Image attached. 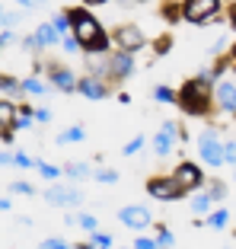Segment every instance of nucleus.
I'll list each match as a JSON object with an SVG mask.
<instances>
[{
  "mask_svg": "<svg viewBox=\"0 0 236 249\" xmlns=\"http://www.w3.org/2000/svg\"><path fill=\"white\" fill-rule=\"evenodd\" d=\"M223 160H227V163H236V141L233 138L223 141Z\"/></svg>",
  "mask_w": 236,
  "mask_h": 249,
  "instance_id": "nucleus-37",
  "label": "nucleus"
},
{
  "mask_svg": "<svg viewBox=\"0 0 236 249\" xmlns=\"http://www.w3.org/2000/svg\"><path fill=\"white\" fill-rule=\"evenodd\" d=\"M112 45L115 48H121V52H140L144 45H147V36L140 32V26H134V22H125V26H118L115 32H112Z\"/></svg>",
  "mask_w": 236,
  "mask_h": 249,
  "instance_id": "nucleus-7",
  "label": "nucleus"
},
{
  "mask_svg": "<svg viewBox=\"0 0 236 249\" xmlns=\"http://www.w3.org/2000/svg\"><path fill=\"white\" fill-rule=\"evenodd\" d=\"M86 7H96V3H109V0H83Z\"/></svg>",
  "mask_w": 236,
  "mask_h": 249,
  "instance_id": "nucleus-48",
  "label": "nucleus"
},
{
  "mask_svg": "<svg viewBox=\"0 0 236 249\" xmlns=\"http://www.w3.org/2000/svg\"><path fill=\"white\" fill-rule=\"evenodd\" d=\"M198 154L207 166H223V138L217 134V128H204L198 134Z\"/></svg>",
  "mask_w": 236,
  "mask_h": 249,
  "instance_id": "nucleus-5",
  "label": "nucleus"
},
{
  "mask_svg": "<svg viewBox=\"0 0 236 249\" xmlns=\"http://www.w3.org/2000/svg\"><path fill=\"white\" fill-rule=\"evenodd\" d=\"M207 195L214 198V201H220V198H227V185L223 182H207Z\"/></svg>",
  "mask_w": 236,
  "mask_h": 249,
  "instance_id": "nucleus-33",
  "label": "nucleus"
},
{
  "mask_svg": "<svg viewBox=\"0 0 236 249\" xmlns=\"http://www.w3.org/2000/svg\"><path fill=\"white\" fill-rule=\"evenodd\" d=\"M211 205H214V198L207 195V192H204V195H195L192 198V214H198V217L204 214V217H207V214H211Z\"/></svg>",
  "mask_w": 236,
  "mask_h": 249,
  "instance_id": "nucleus-19",
  "label": "nucleus"
},
{
  "mask_svg": "<svg viewBox=\"0 0 236 249\" xmlns=\"http://www.w3.org/2000/svg\"><path fill=\"white\" fill-rule=\"evenodd\" d=\"M64 176H70V179H89V176H93V169H89V163H67Z\"/></svg>",
  "mask_w": 236,
  "mask_h": 249,
  "instance_id": "nucleus-20",
  "label": "nucleus"
},
{
  "mask_svg": "<svg viewBox=\"0 0 236 249\" xmlns=\"http://www.w3.org/2000/svg\"><path fill=\"white\" fill-rule=\"evenodd\" d=\"M0 19H3V7H0Z\"/></svg>",
  "mask_w": 236,
  "mask_h": 249,
  "instance_id": "nucleus-52",
  "label": "nucleus"
},
{
  "mask_svg": "<svg viewBox=\"0 0 236 249\" xmlns=\"http://www.w3.org/2000/svg\"><path fill=\"white\" fill-rule=\"evenodd\" d=\"M172 176H176V182L182 185L185 192H198L201 185H204V173H201V166H195L192 160H182L172 169Z\"/></svg>",
  "mask_w": 236,
  "mask_h": 249,
  "instance_id": "nucleus-9",
  "label": "nucleus"
},
{
  "mask_svg": "<svg viewBox=\"0 0 236 249\" xmlns=\"http://www.w3.org/2000/svg\"><path fill=\"white\" fill-rule=\"evenodd\" d=\"M0 42H3V48H7V45H13L16 42V32L13 29H3V32H0Z\"/></svg>",
  "mask_w": 236,
  "mask_h": 249,
  "instance_id": "nucleus-42",
  "label": "nucleus"
},
{
  "mask_svg": "<svg viewBox=\"0 0 236 249\" xmlns=\"http://www.w3.org/2000/svg\"><path fill=\"white\" fill-rule=\"evenodd\" d=\"M93 179L112 185V182H118V173H115V169H93Z\"/></svg>",
  "mask_w": 236,
  "mask_h": 249,
  "instance_id": "nucleus-29",
  "label": "nucleus"
},
{
  "mask_svg": "<svg viewBox=\"0 0 236 249\" xmlns=\"http://www.w3.org/2000/svg\"><path fill=\"white\" fill-rule=\"evenodd\" d=\"M54 26H58V32L61 36H67V32H70V16H67V10H61V13H54Z\"/></svg>",
  "mask_w": 236,
  "mask_h": 249,
  "instance_id": "nucleus-31",
  "label": "nucleus"
},
{
  "mask_svg": "<svg viewBox=\"0 0 236 249\" xmlns=\"http://www.w3.org/2000/svg\"><path fill=\"white\" fill-rule=\"evenodd\" d=\"M214 106L223 115H236V80L220 77V80L214 83Z\"/></svg>",
  "mask_w": 236,
  "mask_h": 249,
  "instance_id": "nucleus-8",
  "label": "nucleus"
},
{
  "mask_svg": "<svg viewBox=\"0 0 236 249\" xmlns=\"http://www.w3.org/2000/svg\"><path fill=\"white\" fill-rule=\"evenodd\" d=\"M22 93L42 96V93H48V83H42L38 77H26V80H22Z\"/></svg>",
  "mask_w": 236,
  "mask_h": 249,
  "instance_id": "nucleus-22",
  "label": "nucleus"
},
{
  "mask_svg": "<svg viewBox=\"0 0 236 249\" xmlns=\"http://www.w3.org/2000/svg\"><path fill=\"white\" fill-rule=\"evenodd\" d=\"M10 192H13V195H35V189H32L29 182H10Z\"/></svg>",
  "mask_w": 236,
  "mask_h": 249,
  "instance_id": "nucleus-35",
  "label": "nucleus"
},
{
  "mask_svg": "<svg viewBox=\"0 0 236 249\" xmlns=\"http://www.w3.org/2000/svg\"><path fill=\"white\" fill-rule=\"evenodd\" d=\"M77 227H83L86 233H93V230H99V220L93 217V214H77Z\"/></svg>",
  "mask_w": 236,
  "mask_h": 249,
  "instance_id": "nucleus-28",
  "label": "nucleus"
},
{
  "mask_svg": "<svg viewBox=\"0 0 236 249\" xmlns=\"http://www.w3.org/2000/svg\"><path fill=\"white\" fill-rule=\"evenodd\" d=\"M42 246H45V249H67V240H61V236H48Z\"/></svg>",
  "mask_w": 236,
  "mask_h": 249,
  "instance_id": "nucleus-40",
  "label": "nucleus"
},
{
  "mask_svg": "<svg viewBox=\"0 0 236 249\" xmlns=\"http://www.w3.org/2000/svg\"><path fill=\"white\" fill-rule=\"evenodd\" d=\"M45 201H48V205H58V208H77L83 201V192H77V189H58V185H51V189L45 192Z\"/></svg>",
  "mask_w": 236,
  "mask_h": 249,
  "instance_id": "nucleus-13",
  "label": "nucleus"
},
{
  "mask_svg": "<svg viewBox=\"0 0 236 249\" xmlns=\"http://www.w3.org/2000/svg\"><path fill=\"white\" fill-rule=\"evenodd\" d=\"M163 19L166 22H179L182 19V7H179V3H163Z\"/></svg>",
  "mask_w": 236,
  "mask_h": 249,
  "instance_id": "nucleus-27",
  "label": "nucleus"
},
{
  "mask_svg": "<svg viewBox=\"0 0 236 249\" xmlns=\"http://www.w3.org/2000/svg\"><path fill=\"white\" fill-rule=\"evenodd\" d=\"M16 3H19V7H26V10H32V7H38L42 0H16Z\"/></svg>",
  "mask_w": 236,
  "mask_h": 249,
  "instance_id": "nucleus-45",
  "label": "nucleus"
},
{
  "mask_svg": "<svg viewBox=\"0 0 236 249\" xmlns=\"http://www.w3.org/2000/svg\"><path fill=\"white\" fill-rule=\"evenodd\" d=\"M230 58H233V61H236V45H233V48H230Z\"/></svg>",
  "mask_w": 236,
  "mask_h": 249,
  "instance_id": "nucleus-50",
  "label": "nucleus"
},
{
  "mask_svg": "<svg viewBox=\"0 0 236 249\" xmlns=\"http://www.w3.org/2000/svg\"><path fill=\"white\" fill-rule=\"evenodd\" d=\"M112 233H99V230H93V236H89V246H96V249H109L112 246Z\"/></svg>",
  "mask_w": 236,
  "mask_h": 249,
  "instance_id": "nucleus-26",
  "label": "nucleus"
},
{
  "mask_svg": "<svg viewBox=\"0 0 236 249\" xmlns=\"http://www.w3.org/2000/svg\"><path fill=\"white\" fill-rule=\"evenodd\" d=\"M160 243H156V236H137L134 240V249H156Z\"/></svg>",
  "mask_w": 236,
  "mask_h": 249,
  "instance_id": "nucleus-36",
  "label": "nucleus"
},
{
  "mask_svg": "<svg viewBox=\"0 0 236 249\" xmlns=\"http://www.w3.org/2000/svg\"><path fill=\"white\" fill-rule=\"evenodd\" d=\"M0 93H7V96H16V93H22V80L10 77V73H0Z\"/></svg>",
  "mask_w": 236,
  "mask_h": 249,
  "instance_id": "nucleus-21",
  "label": "nucleus"
},
{
  "mask_svg": "<svg viewBox=\"0 0 236 249\" xmlns=\"http://www.w3.org/2000/svg\"><path fill=\"white\" fill-rule=\"evenodd\" d=\"M32 122H35V109H29V106H16V118H13V128L16 131H29L32 128Z\"/></svg>",
  "mask_w": 236,
  "mask_h": 249,
  "instance_id": "nucleus-17",
  "label": "nucleus"
},
{
  "mask_svg": "<svg viewBox=\"0 0 236 249\" xmlns=\"http://www.w3.org/2000/svg\"><path fill=\"white\" fill-rule=\"evenodd\" d=\"M147 195L156 198V201H179V198H185L188 192L176 182V176H153L147 182Z\"/></svg>",
  "mask_w": 236,
  "mask_h": 249,
  "instance_id": "nucleus-6",
  "label": "nucleus"
},
{
  "mask_svg": "<svg viewBox=\"0 0 236 249\" xmlns=\"http://www.w3.org/2000/svg\"><path fill=\"white\" fill-rule=\"evenodd\" d=\"M185 138H188V131H185L179 122H166L160 131L153 134V154L156 157H169L176 144H185Z\"/></svg>",
  "mask_w": 236,
  "mask_h": 249,
  "instance_id": "nucleus-4",
  "label": "nucleus"
},
{
  "mask_svg": "<svg viewBox=\"0 0 236 249\" xmlns=\"http://www.w3.org/2000/svg\"><path fill=\"white\" fill-rule=\"evenodd\" d=\"M13 118H16V106L10 99H0V131H16Z\"/></svg>",
  "mask_w": 236,
  "mask_h": 249,
  "instance_id": "nucleus-16",
  "label": "nucleus"
},
{
  "mask_svg": "<svg viewBox=\"0 0 236 249\" xmlns=\"http://www.w3.org/2000/svg\"><path fill=\"white\" fill-rule=\"evenodd\" d=\"M67 16H70V32L80 38L86 54H99V52H109L112 48V36L102 29V22L89 10H67Z\"/></svg>",
  "mask_w": 236,
  "mask_h": 249,
  "instance_id": "nucleus-1",
  "label": "nucleus"
},
{
  "mask_svg": "<svg viewBox=\"0 0 236 249\" xmlns=\"http://www.w3.org/2000/svg\"><path fill=\"white\" fill-rule=\"evenodd\" d=\"M35 169L42 173L45 179H58V176H61V169H58V166H51V163H45V160H35Z\"/></svg>",
  "mask_w": 236,
  "mask_h": 249,
  "instance_id": "nucleus-30",
  "label": "nucleus"
},
{
  "mask_svg": "<svg viewBox=\"0 0 236 249\" xmlns=\"http://www.w3.org/2000/svg\"><path fill=\"white\" fill-rule=\"evenodd\" d=\"M118 220H121L128 230H147L150 224H153V214H150L144 205H128V208L118 211Z\"/></svg>",
  "mask_w": 236,
  "mask_h": 249,
  "instance_id": "nucleus-11",
  "label": "nucleus"
},
{
  "mask_svg": "<svg viewBox=\"0 0 236 249\" xmlns=\"http://www.w3.org/2000/svg\"><path fill=\"white\" fill-rule=\"evenodd\" d=\"M176 106L192 118H204L217 109L214 106V83H204L201 77H192L188 83H182L176 96Z\"/></svg>",
  "mask_w": 236,
  "mask_h": 249,
  "instance_id": "nucleus-2",
  "label": "nucleus"
},
{
  "mask_svg": "<svg viewBox=\"0 0 236 249\" xmlns=\"http://www.w3.org/2000/svg\"><path fill=\"white\" fill-rule=\"evenodd\" d=\"M35 38H38V45H42V48H51V45L61 42V32H58V26H54V22H42V26L35 29Z\"/></svg>",
  "mask_w": 236,
  "mask_h": 249,
  "instance_id": "nucleus-15",
  "label": "nucleus"
},
{
  "mask_svg": "<svg viewBox=\"0 0 236 249\" xmlns=\"http://www.w3.org/2000/svg\"><path fill=\"white\" fill-rule=\"evenodd\" d=\"M233 77H236V61H233Z\"/></svg>",
  "mask_w": 236,
  "mask_h": 249,
  "instance_id": "nucleus-51",
  "label": "nucleus"
},
{
  "mask_svg": "<svg viewBox=\"0 0 236 249\" xmlns=\"http://www.w3.org/2000/svg\"><path fill=\"white\" fill-rule=\"evenodd\" d=\"M176 96L179 93H172V87H156L153 89V99L156 103H166V106H176Z\"/></svg>",
  "mask_w": 236,
  "mask_h": 249,
  "instance_id": "nucleus-24",
  "label": "nucleus"
},
{
  "mask_svg": "<svg viewBox=\"0 0 236 249\" xmlns=\"http://www.w3.org/2000/svg\"><path fill=\"white\" fill-rule=\"evenodd\" d=\"M19 45H22V52H42V45H38L35 32H32V36H26V38H19Z\"/></svg>",
  "mask_w": 236,
  "mask_h": 249,
  "instance_id": "nucleus-34",
  "label": "nucleus"
},
{
  "mask_svg": "<svg viewBox=\"0 0 236 249\" xmlns=\"http://www.w3.org/2000/svg\"><path fill=\"white\" fill-rule=\"evenodd\" d=\"M227 224H230V211H214V214H207V227L223 230Z\"/></svg>",
  "mask_w": 236,
  "mask_h": 249,
  "instance_id": "nucleus-23",
  "label": "nucleus"
},
{
  "mask_svg": "<svg viewBox=\"0 0 236 249\" xmlns=\"http://www.w3.org/2000/svg\"><path fill=\"white\" fill-rule=\"evenodd\" d=\"M32 166H35V160L29 154H16V169H32Z\"/></svg>",
  "mask_w": 236,
  "mask_h": 249,
  "instance_id": "nucleus-39",
  "label": "nucleus"
},
{
  "mask_svg": "<svg viewBox=\"0 0 236 249\" xmlns=\"http://www.w3.org/2000/svg\"><path fill=\"white\" fill-rule=\"evenodd\" d=\"M45 73H48V87H51V89H61V93H77V77L67 71L64 64L51 61V64L45 67Z\"/></svg>",
  "mask_w": 236,
  "mask_h": 249,
  "instance_id": "nucleus-10",
  "label": "nucleus"
},
{
  "mask_svg": "<svg viewBox=\"0 0 236 249\" xmlns=\"http://www.w3.org/2000/svg\"><path fill=\"white\" fill-rule=\"evenodd\" d=\"M109 64H112V80H128L134 73V54L131 52H121V48H115V52H109Z\"/></svg>",
  "mask_w": 236,
  "mask_h": 249,
  "instance_id": "nucleus-12",
  "label": "nucleus"
},
{
  "mask_svg": "<svg viewBox=\"0 0 236 249\" xmlns=\"http://www.w3.org/2000/svg\"><path fill=\"white\" fill-rule=\"evenodd\" d=\"M144 141H147V138H140V134H137V138H131L125 147H121V154H125V157H134V154L140 150V147H144Z\"/></svg>",
  "mask_w": 236,
  "mask_h": 249,
  "instance_id": "nucleus-32",
  "label": "nucleus"
},
{
  "mask_svg": "<svg viewBox=\"0 0 236 249\" xmlns=\"http://www.w3.org/2000/svg\"><path fill=\"white\" fill-rule=\"evenodd\" d=\"M230 26H233V29H236V3H233V7H230Z\"/></svg>",
  "mask_w": 236,
  "mask_h": 249,
  "instance_id": "nucleus-47",
  "label": "nucleus"
},
{
  "mask_svg": "<svg viewBox=\"0 0 236 249\" xmlns=\"http://www.w3.org/2000/svg\"><path fill=\"white\" fill-rule=\"evenodd\" d=\"M77 93L86 96V99H105V96H109V87H105V80L86 73V77H77Z\"/></svg>",
  "mask_w": 236,
  "mask_h": 249,
  "instance_id": "nucleus-14",
  "label": "nucleus"
},
{
  "mask_svg": "<svg viewBox=\"0 0 236 249\" xmlns=\"http://www.w3.org/2000/svg\"><path fill=\"white\" fill-rule=\"evenodd\" d=\"M0 48H3V42H0Z\"/></svg>",
  "mask_w": 236,
  "mask_h": 249,
  "instance_id": "nucleus-54",
  "label": "nucleus"
},
{
  "mask_svg": "<svg viewBox=\"0 0 236 249\" xmlns=\"http://www.w3.org/2000/svg\"><path fill=\"white\" fill-rule=\"evenodd\" d=\"M137 3H147V0H137Z\"/></svg>",
  "mask_w": 236,
  "mask_h": 249,
  "instance_id": "nucleus-53",
  "label": "nucleus"
},
{
  "mask_svg": "<svg viewBox=\"0 0 236 249\" xmlns=\"http://www.w3.org/2000/svg\"><path fill=\"white\" fill-rule=\"evenodd\" d=\"M182 19L192 26H207L220 19V0H182Z\"/></svg>",
  "mask_w": 236,
  "mask_h": 249,
  "instance_id": "nucleus-3",
  "label": "nucleus"
},
{
  "mask_svg": "<svg viewBox=\"0 0 236 249\" xmlns=\"http://www.w3.org/2000/svg\"><path fill=\"white\" fill-rule=\"evenodd\" d=\"M51 109H35V122H51Z\"/></svg>",
  "mask_w": 236,
  "mask_h": 249,
  "instance_id": "nucleus-44",
  "label": "nucleus"
},
{
  "mask_svg": "<svg viewBox=\"0 0 236 249\" xmlns=\"http://www.w3.org/2000/svg\"><path fill=\"white\" fill-rule=\"evenodd\" d=\"M83 138H86L83 124H70V128H64V131L58 134V144H80Z\"/></svg>",
  "mask_w": 236,
  "mask_h": 249,
  "instance_id": "nucleus-18",
  "label": "nucleus"
},
{
  "mask_svg": "<svg viewBox=\"0 0 236 249\" xmlns=\"http://www.w3.org/2000/svg\"><path fill=\"white\" fill-rule=\"evenodd\" d=\"M19 16H22V13H7V10H3V19H0V26H7V29H10V26H16V22H19Z\"/></svg>",
  "mask_w": 236,
  "mask_h": 249,
  "instance_id": "nucleus-41",
  "label": "nucleus"
},
{
  "mask_svg": "<svg viewBox=\"0 0 236 249\" xmlns=\"http://www.w3.org/2000/svg\"><path fill=\"white\" fill-rule=\"evenodd\" d=\"M0 141L3 144H13V131H0Z\"/></svg>",
  "mask_w": 236,
  "mask_h": 249,
  "instance_id": "nucleus-46",
  "label": "nucleus"
},
{
  "mask_svg": "<svg viewBox=\"0 0 236 249\" xmlns=\"http://www.w3.org/2000/svg\"><path fill=\"white\" fill-rule=\"evenodd\" d=\"M169 52H172V36H160L153 42V54H156V58H163V54H169Z\"/></svg>",
  "mask_w": 236,
  "mask_h": 249,
  "instance_id": "nucleus-25",
  "label": "nucleus"
},
{
  "mask_svg": "<svg viewBox=\"0 0 236 249\" xmlns=\"http://www.w3.org/2000/svg\"><path fill=\"white\" fill-rule=\"evenodd\" d=\"M0 211H10V201H7V198H0Z\"/></svg>",
  "mask_w": 236,
  "mask_h": 249,
  "instance_id": "nucleus-49",
  "label": "nucleus"
},
{
  "mask_svg": "<svg viewBox=\"0 0 236 249\" xmlns=\"http://www.w3.org/2000/svg\"><path fill=\"white\" fill-rule=\"evenodd\" d=\"M0 166H16V154L3 150V154H0Z\"/></svg>",
  "mask_w": 236,
  "mask_h": 249,
  "instance_id": "nucleus-43",
  "label": "nucleus"
},
{
  "mask_svg": "<svg viewBox=\"0 0 236 249\" xmlns=\"http://www.w3.org/2000/svg\"><path fill=\"white\" fill-rule=\"evenodd\" d=\"M156 243H160V246H172V233L163 227V224L156 227Z\"/></svg>",
  "mask_w": 236,
  "mask_h": 249,
  "instance_id": "nucleus-38",
  "label": "nucleus"
}]
</instances>
